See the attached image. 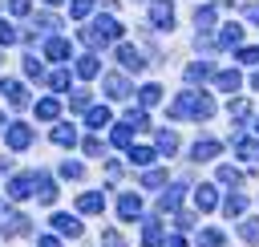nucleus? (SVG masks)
<instances>
[{
  "label": "nucleus",
  "instance_id": "nucleus-39",
  "mask_svg": "<svg viewBox=\"0 0 259 247\" xmlns=\"http://www.w3.org/2000/svg\"><path fill=\"white\" fill-rule=\"evenodd\" d=\"M49 85H53V89H69V73H53Z\"/></svg>",
  "mask_w": 259,
  "mask_h": 247
},
{
  "label": "nucleus",
  "instance_id": "nucleus-12",
  "mask_svg": "<svg viewBox=\"0 0 259 247\" xmlns=\"http://www.w3.org/2000/svg\"><path fill=\"white\" fill-rule=\"evenodd\" d=\"M53 227H57L61 235H81V223H77L73 215H53Z\"/></svg>",
  "mask_w": 259,
  "mask_h": 247
},
{
  "label": "nucleus",
  "instance_id": "nucleus-25",
  "mask_svg": "<svg viewBox=\"0 0 259 247\" xmlns=\"http://www.w3.org/2000/svg\"><path fill=\"white\" fill-rule=\"evenodd\" d=\"M239 235H243L247 243H259V219H243V227H239Z\"/></svg>",
  "mask_w": 259,
  "mask_h": 247
},
{
  "label": "nucleus",
  "instance_id": "nucleus-19",
  "mask_svg": "<svg viewBox=\"0 0 259 247\" xmlns=\"http://www.w3.org/2000/svg\"><path fill=\"white\" fill-rule=\"evenodd\" d=\"M235 154H239V158H251V162H259V142L243 138V142H235Z\"/></svg>",
  "mask_w": 259,
  "mask_h": 247
},
{
  "label": "nucleus",
  "instance_id": "nucleus-9",
  "mask_svg": "<svg viewBox=\"0 0 259 247\" xmlns=\"http://www.w3.org/2000/svg\"><path fill=\"white\" fill-rule=\"evenodd\" d=\"M219 150H223V146H219L214 138H206V142H194V150H190V154H194V162H210Z\"/></svg>",
  "mask_w": 259,
  "mask_h": 247
},
{
  "label": "nucleus",
  "instance_id": "nucleus-8",
  "mask_svg": "<svg viewBox=\"0 0 259 247\" xmlns=\"http://www.w3.org/2000/svg\"><path fill=\"white\" fill-rule=\"evenodd\" d=\"M105 93H109V97H130V81H125L121 73H109V77H105Z\"/></svg>",
  "mask_w": 259,
  "mask_h": 247
},
{
  "label": "nucleus",
  "instance_id": "nucleus-26",
  "mask_svg": "<svg viewBox=\"0 0 259 247\" xmlns=\"http://www.w3.org/2000/svg\"><path fill=\"white\" fill-rule=\"evenodd\" d=\"M45 53H49L53 61H65V57H69V45H65V40H49V45H45Z\"/></svg>",
  "mask_w": 259,
  "mask_h": 247
},
{
  "label": "nucleus",
  "instance_id": "nucleus-5",
  "mask_svg": "<svg viewBox=\"0 0 259 247\" xmlns=\"http://www.w3.org/2000/svg\"><path fill=\"white\" fill-rule=\"evenodd\" d=\"M4 138H8V146H12V150H24V146L32 142V130H28V126H8V134H4Z\"/></svg>",
  "mask_w": 259,
  "mask_h": 247
},
{
  "label": "nucleus",
  "instance_id": "nucleus-30",
  "mask_svg": "<svg viewBox=\"0 0 259 247\" xmlns=\"http://www.w3.org/2000/svg\"><path fill=\"white\" fill-rule=\"evenodd\" d=\"M130 138H134V126H130V121L113 130V146H130Z\"/></svg>",
  "mask_w": 259,
  "mask_h": 247
},
{
  "label": "nucleus",
  "instance_id": "nucleus-16",
  "mask_svg": "<svg viewBox=\"0 0 259 247\" xmlns=\"http://www.w3.org/2000/svg\"><path fill=\"white\" fill-rule=\"evenodd\" d=\"M28 190H32V178H24V174L8 182V194H12V198H28Z\"/></svg>",
  "mask_w": 259,
  "mask_h": 247
},
{
  "label": "nucleus",
  "instance_id": "nucleus-23",
  "mask_svg": "<svg viewBox=\"0 0 259 247\" xmlns=\"http://www.w3.org/2000/svg\"><path fill=\"white\" fill-rule=\"evenodd\" d=\"M36 194H40V202H53V198H57V186L40 174V178H36Z\"/></svg>",
  "mask_w": 259,
  "mask_h": 247
},
{
  "label": "nucleus",
  "instance_id": "nucleus-28",
  "mask_svg": "<svg viewBox=\"0 0 259 247\" xmlns=\"http://www.w3.org/2000/svg\"><path fill=\"white\" fill-rule=\"evenodd\" d=\"M178 202H182V186H170V194H162V202H158V207H162V211H174Z\"/></svg>",
  "mask_w": 259,
  "mask_h": 247
},
{
  "label": "nucleus",
  "instance_id": "nucleus-50",
  "mask_svg": "<svg viewBox=\"0 0 259 247\" xmlns=\"http://www.w3.org/2000/svg\"><path fill=\"white\" fill-rule=\"evenodd\" d=\"M49 4H61V0H49Z\"/></svg>",
  "mask_w": 259,
  "mask_h": 247
},
{
  "label": "nucleus",
  "instance_id": "nucleus-41",
  "mask_svg": "<svg viewBox=\"0 0 259 247\" xmlns=\"http://www.w3.org/2000/svg\"><path fill=\"white\" fill-rule=\"evenodd\" d=\"M142 182H146V186H162V182H166V174H162V170H150Z\"/></svg>",
  "mask_w": 259,
  "mask_h": 247
},
{
  "label": "nucleus",
  "instance_id": "nucleus-31",
  "mask_svg": "<svg viewBox=\"0 0 259 247\" xmlns=\"http://www.w3.org/2000/svg\"><path fill=\"white\" fill-rule=\"evenodd\" d=\"M36 113H40L45 121H49V117H57V101H53V97H45V101H36Z\"/></svg>",
  "mask_w": 259,
  "mask_h": 247
},
{
  "label": "nucleus",
  "instance_id": "nucleus-21",
  "mask_svg": "<svg viewBox=\"0 0 259 247\" xmlns=\"http://www.w3.org/2000/svg\"><path fill=\"white\" fill-rule=\"evenodd\" d=\"M53 142H57V146H73V142H77V130H73V126H57V130H53Z\"/></svg>",
  "mask_w": 259,
  "mask_h": 247
},
{
  "label": "nucleus",
  "instance_id": "nucleus-2",
  "mask_svg": "<svg viewBox=\"0 0 259 247\" xmlns=\"http://www.w3.org/2000/svg\"><path fill=\"white\" fill-rule=\"evenodd\" d=\"M117 36H121V24H117L113 16H97V20L81 32V40L93 45V49H101V45H109V40H117Z\"/></svg>",
  "mask_w": 259,
  "mask_h": 247
},
{
  "label": "nucleus",
  "instance_id": "nucleus-35",
  "mask_svg": "<svg viewBox=\"0 0 259 247\" xmlns=\"http://www.w3.org/2000/svg\"><path fill=\"white\" fill-rule=\"evenodd\" d=\"M12 40H16V28L8 20H0V45H12Z\"/></svg>",
  "mask_w": 259,
  "mask_h": 247
},
{
  "label": "nucleus",
  "instance_id": "nucleus-20",
  "mask_svg": "<svg viewBox=\"0 0 259 247\" xmlns=\"http://www.w3.org/2000/svg\"><path fill=\"white\" fill-rule=\"evenodd\" d=\"M97 69H101V65H97V57H93V53H85V57L77 61V73H81V77H97Z\"/></svg>",
  "mask_w": 259,
  "mask_h": 247
},
{
  "label": "nucleus",
  "instance_id": "nucleus-42",
  "mask_svg": "<svg viewBox=\"0 0 259 247\" xmlns=\"http://www.w3.org/2000/svg\"><path fill=\"white\" fill-rule=\"evenodd\" d=\"M24 73H28V77H40V65H36V57H24Z\"/></svg>",
  "mask_w": 259,
  "mask_h": 247
},
{
  "label": "nucleus",
  "instance_id": "nucleus-4",
  "mask_svg": "<svg viewBox=\"0 0 259 247\" xmlns=\"http://www.w3.org/2000/svg\"><path fill=\"white\" fill-rule=\"evenodd\" d=\"M214 77V65L210 61H194V65H186V81L194 85V81H210Z\"/></svg>",
  "mask_w": 259,
  "mask_h": 247
},
{
  "label": "nucleus",
  "instance_id": "nucleus-46",
  "mask_svg": "<svg viewBox=\"0 0 259 247\" xmlns=\"http://www.w3.org/2000/svg\"><path fill=\"white\" fill-rule=\"evenodd\" d=\"M247 20H251V24H259V4H247Z\"/></svg>",
  "mask_w": 259,
  "mask_h": 247
},
{
  "label": "nucleus",
  "instance_id": "nucleus-32",
  "mask_svg": "<svg viewBox=\"0 0 259 247\" xmlns=\"http://www.w3.org/2000/svg\"><path fill=\"white\" fill-rule=\"evenodd\" d=\"M219 182H231V186H235V182H243V174H239L235 166H219Z\"/></svg>",
  "mask_w": 259,
  "mask_h": 247
},
{
  "label": "nucleus",
  "instance_id": "nucleus-15",
  "mask_svg": "<svg viewBox=\"0 0 259 247\" xmlns=\"http://www.w3.org/2000/svg\"><path fill=\"white\" fill-rule=\"evenodd\" d=\"M174 150H178V134L174 130H162L158 134V154H174Z\"/></svg>",
  "mask_w": 259,
  "mask_h": 247
},
{
  "label": "nucleus",
  "instance_id": "nucleus-51",
  "mask_svg": "<svg viewBox=\"0 0 259 247\" xmlns=\"http://www.w3.org/2000/svg\"><path fill=\"white\" fill-rule=\"evenodd\" d=\"M255 130H259V117H255Z\"/></svg>",
  "mask_w": 259,
  "mask_h": 247
},
{
  "label": "nucleus",
  "instance_id": "nucleus-11",
  "mask_svg": "<svg viewBox=\"0 0 259 247\" xmlns=\"http://www.w3.org/2000/svg\"><path fill=\"white\" fill-rule=\"evenodd\" d=\"M117 61H121L125 69H142V65H146V61H142V53H138L134 45H121V49H117Z\"/></svg>",
  "mask_w": 259,
  "mask_h": 247
},
{
  "label": "nucleus",
  "instance_id": "nucleus-10",
  "mask_svg": "<svg viewBox=\"0 0 259 247\" xmlns=\"http://www.w3.org/2000/svg\"><path fill=\"white\" fill-rule=\"evenodd\" d=\"M243 40V24H223V32H219V45L223 49H235Z\"/></svg>",
  "mask_w": 259,
  "mask_h": 247
},
{
  "label": "nucleus",
  "instance_id": "nucleus-29",
  "mask_svg": "<svg viewBox=\"0 0 259 247\" xmlns=\"http://www.w3.org/2000/svg\"><path fill=\"white\" fill-rule=\"evenodd\" d=\"M162 101V89L158 85H142V105H158Z\"/></svg>",
  "mask_w": 259,
  "mask_h": 247
},
{
  "label": "nucleus",
  "instance_id": "nucleus-33",
  "mask_svg": "<svg viewBox=\"0 0 259 247\" xmlns=\"http://www.w3.org/2000/svg\"><path fill=\"white\" fill-rule=\"evenodd\" d=\"M202 243H206V247H223L227 239H223V231H214V227H206V231H202Z\"/></svg>",
  "mask_w": 259,
  "mask_h": 247
},
{
  "label": "nucleus",
  "instance_id": "nucleus-44",
  "mask_svg": "<svg viewBox=\"0 0 259 247\" xmlns=\"http://www.w3.org/2000/svg\"><path fill=\"white\" fill-rule=\"evenodd\" d=\"M8 8H12V12H16V16H24V12H28V8H32V0H12V4H8Z\"/></svg>",
  "mask_w": 259,
  "mask_h": 247
},
{
  "label": "nucleus",
  "instance_id": "nucleus-6",
  "mask_svg": "<svg viewBox=\"0 0 259 247\" xmlns=\"http://www.w3.org/2000/svg\"><path fill=\"white\" fill-rule=\"evenodd\" d=\"M150 16H154V24H158V28H170V24H174V8H170L166 0H158V4L150 8Z\"/></svg>",
  "mask_w": 259,
  "mask_h": 247
},
{
  "label": "nucleus",
  "instance_id": "nucleus-43",
  "mask_svg": "<svg viewBox=\"0 0 259 247\" xmlns=\"http://www.w3.org/2000/svg\"><path fill=\"white\" fill-rule=\"evenodd\" d=\"M61 174H65V178H81V166H77V162H65Z\"/></svg>",
  "mask_w": 259,
  "mask_h": 247
},
{
  "label": "nucleus",
  "instance_id": "nucleus-49",
  "mask_svg": "<svg viewBox=\"0 0 259 247\" xmlns=\"http://www.w3.org/2000/svg\"><path fill=\"white\" fill-rule=\"evenodd\" d=\"M251 85H255V89H259V73H255V77H251Z\"/></svg>",
  "mask_w": 259,
  "mask_h": 247
},
{
  "label": "nucleus",
  "instance_id": "nucleus-37",
  "mask_svg": "<svg viewBox=\"0 0 259 247\" xmlns=\"http://www.w3.org/2000/svg\"><path fill=\"white\" fill-rule=\"evenodd\" d=\"M239 61L243 65H259V49H239Z\"/></svg>",
  "mask_w": 259,
  "mask_h": 247
},
{
  "label": "nucleus",
  "instance_id": "nucleus-7",
  "mask_svg": "<svg viewBox=\"0 0 259 247\" xmlns=\"http://www.w3.org/2000/svg\"><path fill=\"white\" fill-rule=\"evenodd\" d=\"M214 85H219L223 93H239V85H243V77H239L235 69H223V73L214 77Z\"/></svg>",
  "mask_w": 259,
  "mask_h": 247
},
{
  "label": "nucleus",
  "instance_id": "nucleus-18",
  "mask_svg": "<svg viewBox=\"0 0 259 247\" xmlns=\"http://www.w3.org/2000/svg\"><path fill=\"white\" fill-rule=\"evenodd\" d=\"M142 243H146V247H158V243H162V227H158L154 219L142 227Z\"/></svg>",
  "mask_w": 259,
  "mask_h": 247
},
{
  "label": "nucleus",
  "instance_id": "nucleus-24",
  "mask_svg": "<svg viewBox=\"0 0 259 247\" xmlns=\"http://www.w3.org/2000/svg\"><path fill=\"white\" fill-rule=\"evenodd\" d=\"M24 231H28V219H24V215H12V219L4 223V235H24Z\"/></svg>",
  "mask_w": 259,
  "mask_h": 247
},
{
  "label": "nucleus",
  "instance_id": "nucleus-36",
  "mask_svg": "<svg viewBox=\"0 0 259 247\" xmlns=\"http://www.w3.org/2000/svg\"><path fill=\"white\" fill-rule=\"evenodd\" d=\"M247 113H251V109H247V101H231V117H235V121H243Z\"/></svg>",
  "mask_w": 259,
  "mask_h": 247
},
{
  "label": "nucleus",
  "instance_id": "nucleus-38",
  "mask_svg": "<svg viewBox=\"0 0 259 247\" xmlns=\"http://www.w3.org/2000/svg\"><path fill=\"white\" fill-rule=\"evenodd\" d=\"M194 20H198V24H214V8H198Z\"/></svg>",
  "mask_w": 259,
  "mask_h": 247
},
{
  "label": "nucleus",
  "instance_id": "nucleus-27",
  "mask_svg": "<svg viewBox=\"0 0 259 247\" xmlns=\"http://www.w3.org/2000/svg\"><path fill=\"white\" fill-rule=\"evenodd\" d=\"M89 126H93V130H101V126H109V109H105V105H97V109H89Z\"/></svg>",
  "mask_w": 259,
  "mask_h": 247
},
{
  "label": "nucleus",
  "instance_id": "nucleus-45",
  "mask_svg": "<svg viewBox=\"0 0 259 247\" xmlns=\"http://www.w3.org/2000/svg\"><path fill=\"white\" fill-rule=\"evenodd\" d=\"M101 243H105V247H125V243H121V235H117V231H105V239H101Z\"/></svg>",
  "mask_w": 259,
  "mask_h": 247
},
{
  "label": "nucleus",
  "instance_id": "nucleus-40",
  "mask_svg": "<svg viewBox=\"0 0 259 247\" xmlns=\"http://www.w3.org/2000/svg\"><path fill=\"white\" fill-rule=\"evenodd\" d=\"M73 109H89V93H85V89L73 93Z\"/></svg>",
  "mask_w": 259,
  "mask_h": 247
},
{
  "label": "nucleus",
  "instance_id": "nucleus-34",
  "mask_svg": "<svg viewBox=\"0 0 259 247\" xmlns=\"http://www.w3.org/2000/svg\"><path fill=\"white\" fill-rule=\"evenodd\" d=\"M93 12V0H73V16L81 20V16H89Z\"/></svg>",
  "mask_w": 259,
  "mask_h": 247
},
{
  "label": "nucleus",
  "instance_id": "nucleus-17",
  "mask_svg": "<svg viewBox=\"0 0 259 247\" xmlns=\"http://www.w3.org/2000/svg\"><path fill=\"white\" fill-rule=\"evenodd\" d=\"M223 211L235 219V215H243L247 211V194H227V202H223Z\"/></svg>",
  "mask_w": 259,
  "mask_h": 247
},
{
  "label": "nucleus",
  "instance_id": "nucleus-13",
  "mask_svg": "<svg viewBox=\"0 0 259 247\" xmlns=\"http://www.w3.org/2000/svg\"><path fill=\"white\" fill-rule=\"evenodd\" d=\"M194 202H198V211H210V207L219 202V194H214V186H198V190H194Z\"/></svg>",
  "mask_w": 259,
  "mask_h": 247
},
{
  "label": "nucleus",
  "instance_id": "nucleus-1",
  "mask_svg": "<svg viewBox=\"0 0 259 247\" xmlns=\"http://www.w3.org/2000/svg\"><path fill=\"white\" fill-rule=\"evenodd\" d=\"M214 113V101L206 97V93H182L174 105H170V117H210Z\"/></svg>",
  "mask_w": 259,
  "mask_h": 247
},
{
  "label": "nucleus",
  "instance_id": "nucleus-3",
  "mask_svg": "<svg viewBox=\"0 0 259 247\" xmlns=\"http://www.w3.org/2000/svg\"><path fill=\"white\" fill-rule=\"evenodd\" d=\"M117 215H121L125 223L138 219V215H142V198H138V194H121V198H117Z\"/></svg>",
  "mask_w": 259,
  "mask_h": 247
},
{
  "label": "nucleus",
  "instance_id": "nucleus-14",
  "mask_svg": "<svg viewBox=\"0 0 259 247\" xmlns=\"http://www.w3.org/2000/svg\"><path fill=\"white\" fill-rule=\"evenodd\" d=\"M101 207H105L101 194H81V198H77V211H81V215H93V211H101Z\"/></svg>",
  "mask_w": 259,
  "mask_h": 247
},
{
  "label": "nucleus",
  "instance_id": "nucleus-22",
  "mask_svg": "<svg viewBox=\"0 0 259 247\" xmlns=\"http://www.w3.org/2000/svg\"><path fill=\"white\" fill-rule=\"evenodd\" d=\"M130 162H134V166H150V162H154V150H150V146H134V150H130Z\"/></svg>",
  "mask_w": 259,
  "mask_h": 247
},
{
  "label": "nucleus",
  "instance_id": "nucleus-48",
  "mask_svg": "<svg viewBox=\"0 0 259 247\" xmlns=\"http://www.w3.org/2000/svg\"><path fill=\"white\" fill-rule=\"evenodd\" d=\"M166 247H186V239H182V235H174V239H170Z\"/></svg>",
  "mask_w": 259,
  "mask_h": 247
},
{
  "label": "nucleus",
  "instance_id": "nucleus-47",
  "mask_svg": "<svg viewBox=\"0 0 259 247\" xmlns=\"http://www.w3.org/2000/svg\"><path fill=\"white\" fill-rule=\"evenodd\" d=\"M40 247H61V243H57L53 235H45V239H40Z\"/></svg>",
  "mask_w": 259,
  "mask_h": 247
}]
</instances>
